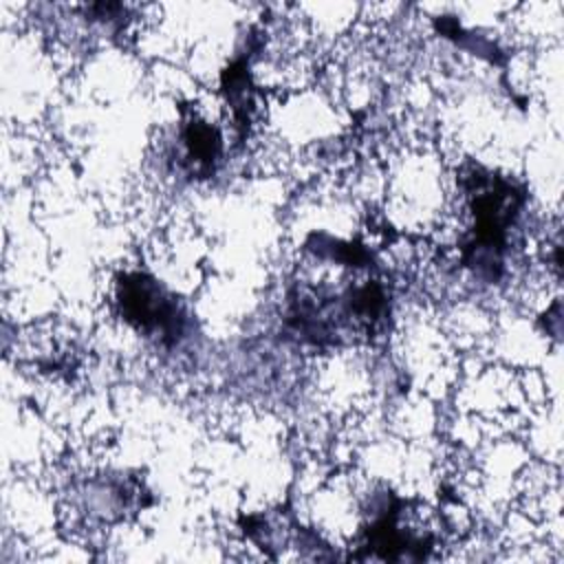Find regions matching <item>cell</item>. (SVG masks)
Instances as JSON below:
<instances>
[{"label": "cell", "instance_id": "cell-1", "mask_svg": "<svg viewBox=\"0 0 564 564\" xmlns=\"http://www.w3.org/2000/svg\"><path fill=\"white\" fill-rule=\"evenodd\" d=\"M121 306L130 322L139 328H154L161 333H170L176 324V308L163 291L141 275L130 278L121 291Z\"/></svg>", "mask_w": 564, "mask_h": 564}]
</instances>
